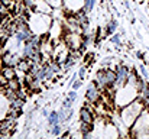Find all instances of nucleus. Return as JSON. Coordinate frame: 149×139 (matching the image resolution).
<instances>
[{"label": "nucleus", "mask_w": 149, "mask_h": 139, "mask_svg": "<svg viewBox=\"0 0 149 139\" xmlns=\"http://www.w3.org/2000/svg\"><path fill=\"white\" fill-rule=\"evenodd\" d=\"M138 92H139V89H138V83L127 81L125 86L119 87L117 94H116V98H114L116 104H117L119 107H125V106L130 104V103L136 98Z\"/></svg>", "instance_id": "nucleus-1"}, {"label": "nucleus", "mask_w": 149, "mask_h": 139, "mask_svg": "<svg viewBox=\"0 0 149 139\" xmlns=\"http://www.w3.org/2000/svg\"><path fill=\"white\" fill-rule=\"evenodd\" d=\"M141 112H142V103H139V101H135L130 106L129 104L125 106V109L120 115V120L123 122L125 128H130L133 125V122L138 119V116L141 115Z\"/></svg>", "instance_id": "nucleus-2"}, {"label": "nucleus", "mask_w": 149, "mask_h": 139, "mask_svg": "<svg viewBox=\"0 0 149 139\" xmlns=\"http://www.w3.org/2000/svg\"><path fill=\"white\" fill-rule=\"evenodd\" d=\"M146 132H149V110H142L136 119V123L133 128V135L138 138H142V136L148 135Z\"/></svg>", "instance_id": "nucleus-3"}, {"label": "nucleus", "mask_w": 149, "mask_h": 139, "mask_svg": "<svg viewBox=\"0 0 149 139\" xmlns=\"http://www.w3.org/2000/svg\"><path fill=\"white\" fill-rule=\"evenodd\" d=\"M129 70L126 67H119L117 73H116V81H114V87L119 89L122 86H125L127 83V77H129Z\"/></svg>", "instance_id": "nucleus-4"}, {"label": "nucleus", "mask_w": 149, "mask_h": 139, "mask_svg": "<svg viewBox=\"0 0 149 139\" xmlns=\"http://www.w3.org/2000/svg\"><path fill=\"white\" fill-rule=\"evenodd\" d=\"M65 4L72 12H78L80 9H84V0H65Z\"/></svg>", "instance_id": "nucleus-5"}, {"label": "nucleus", "mask_w": 149, "mask_h": 139, "mask_svg": "<svg viewBox=\"0 0 149 139\" xmlns=\"http://www.w3.org/2000/svg\"><path fill=\"white\" fill-rule=\"evenodd\" d=\"M87 100H90L91 103H96V100L99 98V92H97V89H96V86L94 84H91L88 89H87Z\"/></svg>", "instance_id": "nucleus-6"}, {"label": "nucleus", "mask_w": 149, "mask_h": 139, "mask_svg": "<svg viewBox=\"0 0 149 139\" xmlns=\"http://www.w3.org/2000/svg\"><path fill=\"white\" fill-rule=\"evenodd\" d=\"M80 116H81V122H86V123H91V122H93L91 113H90L87 109H81V112H80Z\"/></svg>", "instance_id": "nucleus-7"}, {"label": "nucleus", "mask_w": 149, "mask_h": 139, "mask_svg": "<svg viewBox=\"0 0 149 139\" xmlns=\"http://www.w3.org/2000/svg\"><path fill=\"white\" fill-rule=\"evenodd\" d=\"M17 57H15V55H12V54H6L4 57H3V62L6 64V65H16L17 64V59H16Z\"/></svg>", "instance_id": "nucleus-8"}, {"label": "nucleus", "mask_w": 149, "mask_h": 139, "mask_svg": "<svg viewBox=\"0 0 149 139\" xmlns=\"http://www.w3.org/2000/svg\"><path fill=\"white\" fill-rule=\"evenodd\" d=\"M96 80H97L99 86H101V87H106V86H109V83H107V78H106V71H100L99 74H97V77H96Z\"/></svg>", "instance_id": "nucleus-9"}, {"label": "nucleus", "mask_w": 149, "mask_h": 139, "mask_svg": "<svg viewBox=\"0 0 149 139\" xmlns=\"http://www.w3.org/2000/svg\"><path fill=\"white\" fill-rule=\"evenodd\" d=\"M68 42H70V46H72V48H78V46H80V38H78V35L71 34V35L68 36Z\"/></svg>", "instance_id": "nucleus-10"}, {"label": "nucleus", "mask_w": 149, "mask_h": 139, "mask_svg": "<svg viewBox=\"0 0 149 139\" xmlns=\"http://www.w3.org/2000/svg\"><path fill=\"white\" fill-rule=\"evenodd\" d=\"M59 123V116H58V112H52L49 115V125L54 126V125H58Z\"/></svg>", "instance_id": "nucleus-11"}, {"label": "nucleus", "mask_w": 149, "mask_h": 139, "mask_svg": "<svg viewBox=\"0 0 149 139\" xmlns=\"http://www.w3.org/2000/svg\"><path fill=\"white\" fill-rule=\"evenodd\" d=\"M116 28H117V22H116L114 19L110 20V22H109V26H106V34H113Z\"/></svg>", "instance_id": "nucleus-12"}, {"label": "nucleus", "mask_w": 149, "mask_h": 139, "mask_svg": "<svg viewBox=\"0 0 149 139\" xmlns=\"http://www.w3.org/2000/svg\"><path fill=\"white\" fill-rule=\"evenodd\" d=\"M3 77H4L6 80H12V78H15V70H12V68H6V70H3Z\"/></svg>", "instance_id": "nucleus-13"}, {"label": "nucleus", "mask_w": 149, "mask_h": 139, "mask_svg": "<svg viewBox=\"0 0 149 139\" xmlns=\"http://www.w3.org/2000/svg\"><path fill=\"white\" fill-rule=\"evenodd\" d=\"M22 106H23V100H22V98L16 97V98L12 100V107H13V109H22Z\"/></svg>", "instance_id": "nucleus-14"}, {"label": "nucleus", "mask_w": 149, "mask_h": 139, "mask_svg": "<svg viewBox=\"0 0 149 139\" xmlns=\"http://www.w3.org/2000/svg\"><path fill=\"white\" fill-rule=\"evenodd\" d=\"M94 3H96V0H84V10L90 12L94 7Z\"/></svg>", "instance_id": "nucleus-15"}, {"label": "nucleus", "mask_w": 149, "mask_h": 139, "mask_svg": "<svg viewBox=\"0 0 149 139\" xmlns=\"http://www.w3.org/2000/svg\"><path fill=\"white\" fill-rule=\"evenodd\" d=\"M9 87H10L12 90H15V92H19V83H17L15 78L9 80Z\"/></svg>", "instance_id": "nucleus-16"}, {"label": "nucleus", "mask_w": 149, "mask_h": 139, "mask_svg": "<svg viewBox=\"0 0 149 139\" xmlns=\"http://www.w3.org/2000/svg\"><path fill=\"white\" fill-rule=\"evenodd\" d=\"M19 68H20L22 71H28V70H29V62H28V61H20V62H19Z\"/></svg>", "instance_id": "nucleus-17"}, {"label": "nucleus", "mask_w": 149, "mask_h": 139, "mask_svg": "<svg viewBox=\"0 0 149 139\" xmlns=\"http://www.w3.org/2000/svg\"><path fill=\"white\" fill-rule=\"evenodd\" d=\"M51 133L52 135H59V125H54L52 129H51Z\"/></svg>", "instance_id": "nucleus-18"}, {"label": "nucleus", "mask_w": 149, "mask_h": 139, "mask_svg": "<svg viewBox=\"0 0 149 139\" xmlns=\"http://www.w3.org/2000/svg\"><path fill=\"white\" fill-rule=\"evenodd\" d=\"M111 42H113V44H117V45H119V44H120V36H119V35H114V36L111 38Z\"/></svg>", "instance_id": "nucleus-19"}, {"label": "nucleus", "mask_w": 149, "mask_h": 139, "mask_svg": "<svg viewBox=\"0 0 149 139\" xmlns=\"http://www.w3.org/2000/svg\"><path fill=\"white\" fill-rule=\"evenodd\" d=\"M78 75H80V78H84V75H86V68H84V67H81V68H80Z\"/></svg>", "instance_id": "nucleus-20"}, {"label": "nucleus", "mask_w": 149, "mask_h": 139, "mask_svg": "<svg viewBox=\"0 0 149 139\" xmlns=\"http://www.w3.org/2000/svg\"><path fill=\"white\" fill-rule=\"evenodd\" d=\"M81 87V81H74V84H72V90H78Z\"/></svg>", "instance_id": "nucleus-21"}, {"label": "nucleus", "mask_w": 149, "mask_h": 139, "mask_svg": "<svg viewBox=\"0 0 149 139\" xmlns=\"http://www.w3.org/2000/svg\"><path fill=\"white\" fill-rule=\"evenodd\" d=\"M25 1V4H26V7H33V0H23Z\"/></svg>", "instance_id": "nucleus-22"}, {"label": "nucleus", "mask_w": 149, "mask_h": 139, "mask_svg": "<svg viewBox=\"0 0 149 139\" xmlns=\"http://www.w3.org/2000/svg\"><path fill=\"white\" fill-rule=\"evenodd\" d=\"M75 97H77V93H75V90H72V92L70 93V96H68V98H71L72 101L75 100Z\"/></svg>", "instance_id": "nucleus-23"}, {"label": "nucleus", "mask_w": 149, "mask_h": 139, "mask_svg": "<svg viewBox=\"0 0 149 139\" xmlns=\"http://www.w3.org/2000/svg\"><path fill=\"white\" fill-rule=\"evenodd\" d=\"M141 73H142V75H143L145 78H148V73H146V70H145L143 67H141Z\"/></svg>", "instance_id": "nucleus-24"}, {"label": "nucleus", "mask_w": 149, "mask_h": 139, "mask_svg": "<svg viewBox=\"0 0 149 139\" xmlns=\"http://www.w3.org/2000/svg\"><path fill=\"white\" fill-rule=\"evenodd\" d=\"M125 3H126V4H127V0H125Z\"/></svg>", "instance_id": "nucleus-25"}]
</instances>
